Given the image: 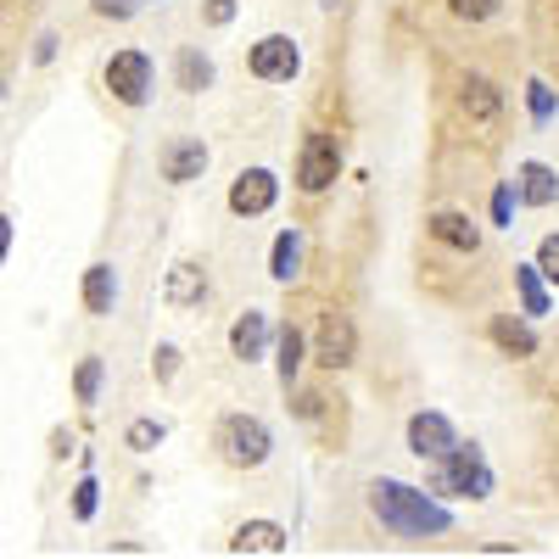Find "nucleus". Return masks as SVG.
Wrapping results in <instances>:
<instances>
[{
	"label": "nucleus",
	"mask_w": 559,
	"mask_h": 559,
	"mask_svg": "<svg viewBox=\"0 0 559 559\" xmlns=\"http://www.w3.org/2000/svg\"><path fill=\"white\" fill-rule=\"evenodd\" d=\"M369 509H376V521L397 537H442V532H453V509H442L431 492H419L408 481H392V476L369 481Z\"/></svg>",
	"instance_id": "1"
},
{
	"label": "nucleus",
	"mask_w": 559,
	"mask_h": 559,
	"mask_svg": "<svg viewBox=\"0 0 559 559\" xmlns=\"http://www.w3.org/2000/svg\"><path fill=\"white\" fill-rule=\"evenodd\" d=\"M213 442H218L224 464H236V471H258V464H269V453H274L269 426H263V419H252V414H224Z\"/></svg>",
	"instance_id": "2"
},
{
	"label": "nucleus",
	"mask_w": 559,
	"mask_h": 559,
	"mask_svg": "<svg viewBox=\"0 0 559 559\" xmlns=\"http://www.w3.org/2000/svg\"><path fill=\"white\" fill-rule=\"evenodd\" d=\"M442 471L431 476V492H448V498H487L492 492V471L476 442H459L448 459H437Z\"/></svg>",
	"instance_id": "3"
},
{
	"label": "nucleus",
	"mask_w": 559,
	"mask_h": 559,
	"mask_svg": "<svg viewBox=\"0 0 559 559\" xmlns=\"http://www.w3.org/2000/svg\"><path fill=\"white\" fill-rule=\"evenodd\" d=\"M336 179H342V146H336V134L313 129L302 140V157H297V191L302 197H324Z\"/></svg>",
	"instance_id": "4"
},
{
	"label": "nucleus",
	"mask_w": 559,
	"mask_h": 559,
	"mask_svg": "<svg viewBox=\"0 0 559 559\" xmlns=\"http://www.w3.org/2000/svg\"><path fill=\"white\" fill-rule=\"evenodd\" d=\"M107 90H112V102H123V107H146L152 102V57L146 51H118L112 62H107Z\"/></svg>",
	"instance_id": "5"
},
{
	"label": "nucleus",
	"mask_w": 559,
	"mask_h": 559,
	"mask_svg": "<svg viewBox=\"0 0 559 559\" xmlns=\"http://www.w3.org/2000/svg\"><path fill=\"white\" fill-rule=\"evenodd\" d=\"M247 68H252V79H263V84H292L297 68H302V51H297L292 34H263L252 51H247Z\"/></svg>",
	"instance_id": "6"
},
{
	"label": "nucleus",
	"mask_w": 559,
	"mask_h": 559,
	"mask_svg": "<svg viewBox=\"0 0 559 559\" xmlns=\"http://www.w3.org/2000/svg\"><path fill=\"white\" fill-rule=\"evenodd\" d=\"M280 202V174L274 168H241L236 185H229V213H241V218H258Z\"/></svg>",
	"instance_id": "7"
},
{
	"label": "nucleus",
	"mask_w": 559,
	"mask_h": 559,
	"mask_svg": "<svg viewBox=\"0 0 559 559\" xmlns=\"http://www.w3.org/2000/svg\"><path fill=\"white\" fill-rule=\"evenodd\" d=\"M453 448H459V431L448 426V414H431L426 408V414L408 419V453L414 459H448Z\"/></svg>",
	"instance_id": "8"
},
{
	"label": "nucleus",
	"mask_w": 559,
	"mask_h": 559,
	"mask_svg": "<svg viewBox=\"0 0 559 559\" xmlns=\"http://www.w3.org/2000/svg\"><path fill=\"white\" fill-rule=\"evenodd\" d=\"M353 353H358V331H353V319H347V313H324L313 358H319L324 369H347V364H353Z\"/></svg>",
	"instance_id": "9"
},
{
	"label": "nucleus",
	"mask_w": 559,
	"mask_h": 559,
	"mask_svg": "<svg viewBox=\"0 0 559 559\" xmlns=\"http://www.w3.org/2000/svg\"><path fill=\"white\" fill-rule=\"evenodd\" d=\"M202 168H207L202 140H174V146L163 152V179L168 185H191V179H202Z\"/></svg>",
	"instance_id": "10"
},
{
	"label": "nucleus",
	"mask_w": 559,
	"mask_h": 559,
	"mask_svg": "<svg viewBox=\"0 0 559 559\" xmlns=\"http://www.w3.org/2000/svg\"><path fill=\"white\" fill-rule=\"evenodd\" d=\"M515 197H521L526 207H554V202H559V174H554L548 163H521Z\"/></svg>",
	"instance_id": "11"
},
{
	"label": "nucleus",
	"mask_w": 559,
	"mask_h": 559,
	"mask_svg": "<svg viewBox=\"0 0 559 559\" xmlns=\"http://www.w3.org/2000/svg\"><path fill=\"white\" fill-rule=\"evenodd\" d=\"M229 554H286V526L280 521H247L229 537Z\"/></svg>",
	"instance_id": "12"
},
{
	"label": "nucleus",
	"mask_w": 559,
	"mask_h": 559,
	"mask_svg": "<svg viewBox=\"0 0 559 559\" xmlns=\"http://www.w3.org/2000/svg\"><path fill=\"white\" fill-rule=\"evenodd\" d=\"M263 347H269V313H241L236 324H229V353H236V358H263Z\"/></svg>",
	"instance_id": "13"
},
{
	"label": "nucleus",
	"mask_w": 559,
	"mask_h": 559,
	"mask_svg": "<svg viewBox=\"0 0 559 559\" xmlns=\"http://www.w3.org/2000/svg\"><path fill=\"white\" fill-rule=\"evenodd\" d=\"M431 236L442 247H453V252H481V229H476V218H464V213H437Z\"/></svg>",
	"instance_id": "14"
},
{
	"label": "nucleus",
	"mask_w": 559,
	"mask_h": 559,
	"mask_svg": "<svg viewBox=\"0 0 559 559\" xmlns=\"http://www.w3.org/2000/svg\"><path fill=\"white\" fill-rule=\"evenodd\" d=\"M112 302H118V274H112V263H90V269H84V308L96 313V319H107Z\"/></svg>",
	"instance_id": "15"
},
{
	"label": "nucleus",
	"mask_w": 559,
	"mask_h": 559,
	"mask_svg": "<svg viewBox=\"0 0 559 559\" xmlns=\"http://www.w3.org/2000/svg\"><path fill=\"white\" fill-rule=\"evenodd\" d=\"M269 274L280 280V286H292V280L302 274V236H297V229H280V236H274V252H269Z\"/></svg>",
	"instance_id": "16"
},
{
	"label": "nucleus",
	"mask_w": 559,
	"mask_h": 559,
	"mask_svg": "<svg viewBox=\"0 0 559 559\" xmlns=\"http://www.w3.org/2000/svg\"><path fill=\"white\" fill-rule=\"evenodd\" d=\"M202 297H207L202 263H174V269H168V302H174V308H191V302H202Z\"/></svg>",
	"instance_id": "17"
},
{
	"label": "nucleus",
	"mask_w": 559,
	"mask_h": 559,
	"mask_svg": "<svg viewBox=\"0 0 559 559\" xmlns=\"http://www.w3.org/2000/svg\"><path fill=\"white\" fill-rule=\"evenodd\" d=\"M492 342H498L509 358H532V353H537V331H532L526 319H509V313L492 319Z\"/></svg>",
	"instance_id": "18"
},
{
	"label": "nucleus",
	"mask_w": 559,
	"mask_h": 559,
	"mask_svg": "<svg viewBox=\"0 0 559 559\" xmlns=\"http://www.w3.org/2000/svg\"><path fill=\"white\" fill-rule=\"evenodd\" d=\"M459 107L471 112L476 123H492V118H498V107H503V96H498V84H492V79H464Z\"/></svg>",
	"instance_id": "19"
},
{
	"label": "nucleus",
	"mask_w": 559,
	"mask_h": 559,
	"mask_svg": "<svg viewBox=\"0 0 559 559\" xmlns=\"http://www.w3.org/2000/svg\"><path fill=\"white\" fill-rule=\"evenodd\" d=\"M515 292H521V308H526L532 319H543V313H548V286H543L537 263H515Z\"/></svg>",
	"instance_id": "20"
},
{
	"label": "nucleus",
	"mask_w": 559,
	"mask_h": 559,
	"mask_svg": "<svg viewBox=\"0 0 559 559\" xmlns=\"http://www.w3.org/2000/svg\"><path fill=\"white\" fill-rule=\"evenodd\" d=\"M274 369H280V386L297 381V369H302V331H297V324H286V331H280V358H274Z\"/></svg>",
	"instance_id": "21"
},
{
	"label": "nucleus",
	"mask_w": 559,
	"mask_h": 559,
	"mask_svg": "<svg viewBox=\"0 0 559 559\" xmlns=\"http://www.w3.org/2000/svg\"><path fill=\"white\" fill-rule=\"evenodd\" d=\"M207 84H213V62L202 51H185L179 57V90H191V96H197V90H207Z\"/></svg>",
	"instance_id": "22"
},
{
	"label": "nucleus",
	"mask_w": 559,
	"mask_h": 559,
	"mask_svg": "<svg viewBox=\"0 0 559 559\" xmlns=\"http://www.w3.org/2000/svg\"><path fill=\"white\" fill-rule=\"evenodd\" d=\"M102 376H107V364H102V358H84L79 376H73V397H79V403H96V397H102Z\"/></svg>",
	"instance_id": "23"
},
{
	"label": "nucleus",
	"mask_w": 559,
	"mask_h": 559,
	"mask_svg": "<svg viewBox=\"0 0 559 559\" xmlns=\"http://www.w3.org/2000/svg\"><path fill=\"white\" fill-rule=\"evenodd\" d=\"M163 437H168V431H163V419H134V426L123 431V442H129L134 453H152Z\"/></svg>",
	"instance_id": "24"
},
{
	"label": "nucleus",
	"mask_w": 559,
	"mask_h": 559,
	"mask_svg": "<svg viewBox=\"0 0 559 559\" xmlns=\"http://www.w3.org/2000/svg\"><path fill=\"white\" fill-rule=\"evenodd\" d=\"M96 503H102V487H96V476H84V481L73 487V515H79V521H96Z\"/></svg>",
	"instance_id": "25"
},
{
	"label": "nucleus",
	"mask_w": 559,
	"mask_h": 559,
	"mask_svg": "<svg viewBox=\"0 0 559 559\" xmlns=\"http://www.w3.org/2000/svg\"><path fill=\"white\" fill-rule=\"evenodd\" d=\"M526 107H532V123H548V118H554V90H548L543 79L526 84Z\"/></svg>",
	"instance_id": "26"
},
{
	"label": "nucleus",
	"mask_w": 559,
	"mask_h": 559,
	"mask_svg": "<svg viewBox=\"0 0 559 559\" xmlns=\"http://www.w3.org/2000/svg\"><path fill=\"white\" fill-rule=\"evenodd\" d=\"M448 12H453L459 23H487V17L498 12V0H448Z\"/></svg>",
	"instance_id": "27"
},
{
	"label": "nucleus",
	"mask_w": 559,
	"mask_h": 559,
	"mask_svg": "<svg viewBox=\"0 0 559 559\" xmlns=\"http://www.w3.org/2000/svg\"><path fill=\"white\" fill-rule=\"evenodd\" d=\"M537 274L559 286V236H543V247H537Z\"/></svg>",
	"instance_id": "28"
},
{
	"label": "nucleus",
	"mask_w": 559,
	"mask_h": 559,
	"mask_svg": "<svg viewBox=\"0 0 559 559\" xmlns=\"http://www.w3.org/2000/svg\"><path fill=\"white\" fill-rule=\"evenodd\" d=\"M509 218H515V185H498L492 191V224L509 229Z\"/></svg>",
	"instance_id": "29"
},
{
	"label": "nucleus",
	"mask_w": 559,
	"mask_h": 559,
	"mask_svg": "<svg viewBox=\"0 0 559 559\" xmlns=\"http://www.w3.org/2000/svg\"><path fill=\"white\" fill-rule=\"evenodd\" d=\"M174 369H179V347L163 342V347L152 353V376H157V381H174Z\"/></svg>",
	"instance_id": "30"
},
{
	"label": "nucleus",
	"mask_w": 559,
	"mask_h": 559,
	"mask_svg": "<svg viewBox=\"0 0 559 559\" xmlns=\"http://www.w3.org/2000/svg\"><path fill=\"white\" fill-rule=\"evenodd\" d=\"M90 7H96L102 17H118V23H123V17L140 12V0H90Z\"/></svg>",
	"instance_id": "31"
},
{
	"label": "nucleus",
	"mask_w": 559,
	"mask_h": 559,
	"mask_svg": "<svg viewBox=\"0 0 559 559\" xmlns=\"http://www.w3.org/2000/svg\"><path fill=\"white\" fill-rule=\"evenodd\" d=\"M202 12H207V23H213V28H229V23H236V0H207Z\"/></svg>",
	"instance_id": "32"
},
{
	"label": "nucleus",
	"mask_w": 559,
	"mask_h": 559,
	"mask_svg": "<svg viewBox=\"0 0 559 559\" xmlns=\"http://www.w3.org/2000/svg\"><path fill=\"white\" fill-rule=\"evenodd\" d=\"M57 57V34H39V45H34V62H51Z\"/></svg>",
	"instance_id": "33"
},
{
	"label": "nucleus",
	"mask_w": 559,
	"mask_h": 559,
	"mask_svg": "<svg viewBox=\"0 0 559 559\" xmlns=\"http://www.w3.org/2000/svg\"><path fill=\"white\" fill-rule=\"evenodd\" d=\"M7 252H12V218L0 213V263H7Z\"/></svg>",
	"instance_id": "34"
},
{
	"label": "nucleus",
	"mask_w": 559,
	"mask_h": 559,
	"mask_svg": "<svg viewBox=\"0 0 559 559\" xmlns=\"http://www.w3.org/2000/svg\"><path fill=\"white\" fill-rule=\"evenodd\" d=\"M68 448H73V437H68V431H57V437H51V453H57V459H68Z\"/></svg>",
	"instance_id": "35"
}]
</instances>
